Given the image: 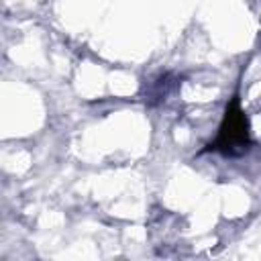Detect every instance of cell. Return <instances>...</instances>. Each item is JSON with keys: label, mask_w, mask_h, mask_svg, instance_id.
<instances>
[{"label": "cell", "mask_w": 261, "mask_h": 261, "mask_svg": "<svg viewBox=\"0 0 261 261\" xmlns=\"http://www.w3.org/2000/svg\"><path fill=\"white\" fill-rule=\"evenodd\" d=\"M251 147V133H249V120L245 112L241 110L239 96H232V100L226 104L224 118L218 126V133L214 141L206 147V151H216L226 157H239L247 153Z\"/></svg>", "instance_id": "1"}]
</instances>
